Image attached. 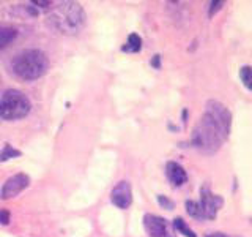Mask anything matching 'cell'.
Here are the masks:
<instances>
[{"label":"cell","mask_w":252,"mask_h":237,"mask_svg":"<svg viewBox=\"0 0 252 237\" xmlns=\"http://www.w3.org/2000/svg\"><path fill=\"white\" fill-rule=\"evenodd\" d=\"M165 176H167V179L175 187L185 185L188 180V174H186L185 168L177 161H169L165 164Z\"/></svg>","instance_id":"9c48e42d"},{"label":"cell","mask_w":252,"mask_h":237,"mask_svg":"<svg viewBox=\"0 0 252 237\" xmlns=\"http://www.w3.org/2000/svg\"><path fill=\"white\" fill-rule=\"evenodd\" d=\"M152 65L155 67V68H159L161 67V55H155V57H153V60H152Z\"/></svg>","instance_id":"d6986e66"},{"label":"cell","mask_w":252,"mask_h":237,"mask_svg":"<svg viewBox=\"0 0 252 237\" xmlns=\"http://www.w3.org/2000/svg\"><path fill=\"white\" fill-rule=\"evenodd\" d=\"M110 201H112V204L118 209H122V210L128 209L132 204V190H131L129 182H126V180L118 182L112 190Z\"/></svg>","instance_id":"ba28073f"},{"label":"cell","mask_w":252,"mask_h":237,"mask_svg":"<svg viewBox=\"0 0 252 237\" xmlns=\"http://www.w3.org/2000/svg\"><path fill=\"white\" fill-rule=\"evenodd\" d=\"M205 114H207L213 123H215L219 131L222 133V136L227 139L230 136V130H232V113L225 105H222L218 100H208L207 105H205Z\"/></svg>","instance_id":"277c9868"},{"label":"cell","mask_w":252,"mask_h":237,"mask_svg":"<svg viewBox=\"0 0 252 237\" xmlns=\"http://www.w3.org/2000/svg\"><path fill=\"white\" fill-rule=\"evenodd\" d=\"M30 100L21 90L8 89L2 95V98H0V117L3 120H19V118H24L30 113Z\"/></svg>","instance_id":"3957f363"},{"label":"cell","mask_w":252,"mask_h":237,"mask_svg":"<svg viewBox=\"0 0 252 237\" xmlns=\"http://www.w3.org/2000/svg\"><path fill=\"white\" fill-rule=\"evenodd\" d=\"M21 152L18 149H14L13 146L10 144H5V147L2 149V152H0V161H6V160H11L14 157H19Z\"/></svg>","instance_id":"9a60e30c"},{"label":"cell","mask_w":252,"mask_h":237,"mask_svg":"<svg viewBox=\"0 0 252 237\" xmlns=\"http://www.w3.org/2000/svg\"><path fill=\"white\" fill-rule=\"evenodd\" d=\"M158 202H159L161 207L167 209V210H172L173 207H175V202L170 201L169 198H167V196H164V195H159V196H158Z\"/></svg>","instance_id":"2e32d148"},{"label":"cell","mask_w":252,"mask_h":237,"mask_svg":"<svg viewBox=\"0 0 252 237\" xmlns=\"http://www.w3.org/2000/svg\"><path fill=\"white\" fill-rule=\"evenodd\" d=\"M240 79H241L243 85L246 87L248 90L252 92V67H249V65L241 67L240 68Z\"/></svg>","instance_id":"4fadbf2b"},{"label":"cell","mask_w":252,"mask_h":237,"mask_svg":"<svg viewBox=\"0 0 252 237\" xmlns=\"http://www.w3.org/2000/svg\"><path fill=\"white\" fill-rule=\"evenodd\" d=\"M144 228L150 237H172L167 220L159 215H155V213L144 215Z\"/></svg>","instance_id":"52a82bcc"},{"label":"cell","mask_w":252,"mask_h":237,"mask_svg":"<svg viewBox=\"0 0 252 237\" xmlns=\"http://www.w3.org/2000/svg\"><path fill=\"white\" fill-rule=\"evenodd\" d=\"M200 209L203 213L205 220H215L218 212L220 210V207L224 205V199L219 195L211 193V190L208 188V185H203L200 188Z\"/></svg>","instance_id":"5b68a950"},{"label":"cell","mask_w":252,"mask_h":237,"mask_svg":"<svg viewBox=\"0 0 252 237\" xmlns=\"http://www.w3.org/2000/svg\"><path fill=\"white\" fill-rule=\"evenodd\" d=\"M224 141L225 138L219 131L218 126L213 123V120L207 114H203L200 117V120L194 126L192 138H191L192 146L197 150H200L202 154L213 155L220 149Z\"/></svg>","instance_id":"7a4b0ae2"},{"label":"cell","mask_w":252,"mask_h":237,"mask_svg":"<svg viewBox=\"0 0 252 237\" xmlns=\"http://www.w3.org/2000/svg\"><path fill=\"white\" fill-rule=\"evenodd\" d=\"M16 38V30L10 27H0V51Z\"/></svg>","instance_id":"8fae6325"},{"label":"cell","mask_w":252,"mask_h":237,"mask_svg":"<svg viewBox=\"0 0 252 237\" xmlns=\"http://www.w3.org/2000/svg\"><path fill=\"white\" fill-rule=\"evenodd\" d=\"M224 5V2H211V6H210V18L213 14H215L218 10H220V6Z\"/></svg>","instance_id":"ac0fdd59"},{"label":"cell","mask_w":252,"mask_h":237,"mask_svg":"<svg viewBox=\"0 0 252 237\" xmlns=\"http://www.w3.org/2000/svg\"><path fill=\"white\" fill-rule=\"evenodd\" d=\"M142 47V38L137 34H131L128 37V41L122 47L125 52H139Z\"/></svg>","instance_id":"30bf717a"},{"label":"cell","mask_w":252,"mask_h":237,"mask_svg":"<svg viewBox=\"0 0 252 237\" xmlns=\"http://www.w3.org/2000/svg\"><path fill=\"white\" fill-rule=\"evenodd\" d=\"M29 185H30V177L27 174H24V172L14 174V176L5 180L0 196H2V199H11V198L22 193Z\"/></svg>","instance_id":"8992f818"},{"label":"cell","mask_w":252,"mask_h":237,"mask_svg":"<svg viewBox=\"0 0 252 237\" xmlns=\"http://www.w3.org/2000/svg\"><path fill=\"white\" fill-rule=\"evenodd\" d=\"M173 228H175L180 234H183L185 237H197V234L186 225V221L180 217H177L175 220H173Z\"/></svg>","instance_id":"7c38bea8"},{"label":"cell","mask_w":252,"mask_h":237,"mask_svg":"<svg viewBox=\"0 0 252 237\" xmlns=\"http://www.w3.org/2000/svg\"><path fill=\"white\" fill-rule=\"evenodd\" d=\"M186 212L191 215L192 218H202L203 220V213H202V209H200V204L197 201H186Z\"/></svg>","instance_id":"5bb4252c"},{"label":"cell","mask_w":252,"mask_h":237,"mask_svg":"<svg viewBox=\"0 0 252 237\" xmlns=\"http://www.w3.org/2000/svg\"><path fill=\"white\" fill-rule=\"evenodd\" d=\"M207 237H227V236L222 234V233H211V234H208Z\"/></svg>","instance_id":"ffe728a7"},{"label":"cell","mask_w":252,"mask_h":237,"mask_svg":"<svg viewBox=\"0 0 252 237\" xmlns=\"http://www.w3.org/2000/svg\"><path fill=\"white\" fill-rule=\"evenodd\" d=\"M10 212H8L6 209H0V225H8L10 223Z\"/></svg>","instance_id":"e0dca14e"},{"label":"cell","mask_w":252,"mask_h":237,"mask_svg":"<svg viewBox=\"0 0 252 237\" xmlns=\"http://www.w3.org/2000/svg\"><path fill=\"white\" fill-rule=\"evenodd\" d=\"M13 73L22 81H35L46 75L49 68V59L39 49H26L13 59Z\"/></svg>","instance_id":"6da1fadb"}]
</instances>
